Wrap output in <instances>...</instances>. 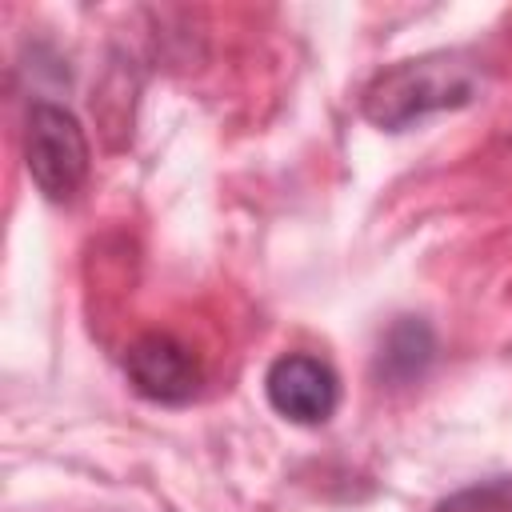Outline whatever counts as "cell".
Segmentation results:
<instances>
[{
  "instance_id": "5b68a950",
  "label": "cell",
  "mask_w": 512,
  "mask_h": 512,
  "mask_svg": "<svg viewBox=\"0 0 512 512\" xmlns=\"http://www.w3.org/2000/svg\"><path fill=\"white\" fill-rule=\"evenodd\" d=\"M436 360V336L432 328L420 320V316H400L384 340H380V352H376V376L392 388H404V384H416Z\"/></svg>"
},
{
  "instance_id": "3957f363",
  "label": "cell",
  "mask_w": 512,
  "mask_h": 512,
  "mask_svg": "<svg viewBox=\"0 0 512 512\" xmlns=\"http://www.w3.org/2000/svg\"><path fill=\"white\" fill-rule=\"evenodd\" d=\"M268 404L292 420V424H324L336 412L340 400V380L328 360L308 356V352H288L276 356L268 376H264Z\"/></svg>"
},
{
  "instance_id": "7a4b0ae2",
  "label": "cell",
  "mask_w": 512,
  "mask_h": 512,
  "mask_svg": "<svg viewBox=\"0 0 512 512\" xmlns=\"http://www.w3.org/2000/svg\"><path fill=\"white\" fill-rule=\"evenodd\" d=\"M24 164L48 200H68L88 176V136L80 120L52 100H32L24 120Z\"/></svg>"
},
{
  "instance_id": "277c9868",
  "label": "cell",
  "mask_w": 512,
  "mask_h": 512,
  "mask_svg": "<svg viewBox=\"0 0 512 512\" xmlns=\"http://www.w3.org/2000/svg\"><path fill=\"white\" fill-rule=\"evenodd\" d=\"M124 372H128L132 388L140 396L156 400V404H184L200 388V364H196V356L180 340H172L164 332L140 336L128 348V356H124Z\"/></svg>"
},
{
  "instance_id": "6da1fadb",
  "label": "cell",
  "mask_w": 512,
  "mask_h": 512,
  "mask_svg": "<svg viewBox=\"0 0 512 512\" xmlns=\"http://www.w3.org/2000/svg\"><path fill=\"white\" fill-rule=\"evenodd\" d=\"M484 92V64L472 52H424L376 72L360 96L364 120L384 132H404L432 112H452Z\"/></svg>"
},
{
  "instance_id": "8992f818",
  "label": "cell",
  "mask_w": 512,
  "mask_h": 512,
  "mask_svg": "<svg viewBox=\"0 0 512 512\" xmlns=\"http://www.w3.org/2000/svg\"><path fill=\"white\" fill-rule=\"evenodd\" d=\"M440 512H512V484H484L456 500H448Z\"/></svg>"
}]
</instances>
